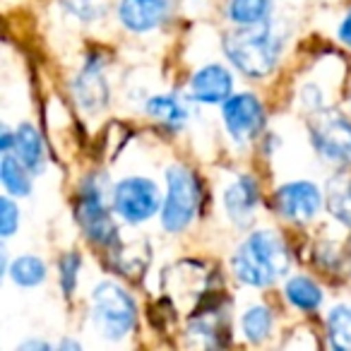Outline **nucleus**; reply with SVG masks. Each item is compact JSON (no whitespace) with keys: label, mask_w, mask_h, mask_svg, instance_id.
Masks as SVG:
<instances>
[{"label":"nucleus","mask_w":351,"mask_h":351,"mask_svg":"<svg viewBox=\"0 0 351 351\" xmlns=\"http://www.w3.org/2000/svg\"><path fill=\"white\" fill-rule=\"evenodd\" d=\"M75 94H77V101L82 104L87 111H99V108L106 106L108 101V87L104 82V75L97 65H87L82 70V75L75 82Z\"/></svg>","instance_id":"14"},{"label":"nucleus","mask_w":351,"mask_h":351,"mask_svg":"<svg viewBox=\"0 0 351 351\" xmlns=\"http://www.w3.org/2000/svg\"><path fill=\"white\" fill-rule=\"evenodd\" d=\"M149 265V245L145 241H132V243H123L113 250V267L128 279L142 277V272Z\"/></svg>","instance_id":"15"},{"label":"nucleus","mask_w":351,"mask_h":351,"mask_svg":"<svg viewBox=\"0 0 351 351\" xmlns=\"http://www.w3.org/2000/svg\"><path fill=\"white\" fill-rule=\"evenodd\" d=\"M320 191L313 183H287L277 193V210L291 221H311L320 210Z\"/></svg>","instance_id":"10"},{"label":"nucleus","mask_w":351,"mask_h":351,"mask_svg":"<svg viewBox=\"0 0 351 351\" xmlns=\"http://www.w3.org/2000/svg\"><path fill=\"white\" fill-rule=\"evenodd\" d=\"M339 39L344 41L346 46H351V12L341 20V27H339Z\"/></svg>","instance_id":"28"},{"label":"nucleus","mask_w":351,"mask_h":351,"mask_svg":"<svg viewBox=\"0 0 351 351\" xmlns=\"http://www.w3.org/2000/svg\"><path fill=\"white\" fill-rule=\"evenodd\" d=\"M311 135L325 159L351 164V123L344 116L320 111L311 121Z\"/></svg>","instance_id":"7"},{"label":"nucleus","mask_w":351,"mask_h":351,"mask_svg":"<svg viewBox=\"0 0 351 351\" xmlns=\"http://www.w3.org/2000/svg\"><path fill=\"white\" fill-rule=\"evenodd\" d=\"M224 123L226 130L236 142H248L260 132L265 123V113L260 101L253 94H236L224 101Z\"/></svg>","instance_id":"9"},{"label":"nucleus","mask_w":351,"mask_h":351,"mask_svg":"<svg viewBox=\"0 0 351 351\" xmlns=\"http://www.w3.org/2000/svg\"><path fill=\"white\" fill-rule=\"evenodd\" d=\"M15 154L22 164L27 166L29 171H41L44 166V142H41V135L34 125L29 123H22L20 128L15 130Z\"/></svg>","instance_id":"16"},{"label":"nucleus","mask_w":351,"mask_h":351,"mask_svg":"<svg viewBox=\"0 0 351 351\" xmlns=\"http://www.w3.org/2000/svg\"><path fill=\"white\" fill-rule=\"evenodd\" d=\"M17 226H20V210L10 197H3V202H0V234L8 239L15 234Z\"/></svg>","instance_id":"26"},{"label":"nucleus","mask_w":351,"mask_h":351,"mask_svg":"<svg viewBox=\"0 0 351 351\" xmlns=\"http://www.w3.org/2000/svg\"><path fill=\"white\" fill-rule=\"evenodd\" d=\"M164 293L176 311L188 315L205 308L207 298L212 296V272L197 260H181L164 274Z\"/></svg>","instance_id":"3"},{"label":"nucleus","mask_w":351,"mask_h":351,"mask_svg":"<svg viewBox=\"0 0 351 351\" xmlns=\"http://www.w3.org/2000/svg\"><path fill=\"white\" fill-rule=\"evenodd\" d=\"M65 8H68L73 15H77L80 20H92L94 17V8L92 0H63Z\"/></svg>","instance_id":"27"},{"label":"nucleus","mask_w":351,"mask_h":351,"mask_svg":"<svg viewBox=\"0 0 351 351\" xmlns=\"http://www.w3.org/2000/svg\"><path fill=\"white\" fill-rule=\"evenodd\" d=\"M27 171L29 169H27L17 156H10V154L3 156V164H0V178H3V186L8 188V193H12V195H17V197L29 195L32 178H29Z\"/></svg>","instance_id":"18"},{"label":"nucleus","mask_w":351,"mask_h":351,"mask_svg":"<svg viewBox=\"0 0 351 351\" xmlns=\"http://www.w3.org/2000/svg\"><path fill=\"white\" fill-rule=\"evenodd\" d=\"M159 205L161 197L156 183L149 178H142V176L125 178L113 191V207L128 221H147L149 217H154Z\"/></svg>","instance_id":"6"},{"label":"nucleus","mask_w":351,"mask_h":351,"mask_svg":"<svg viewBox=\"0 0 351 351\" xmlns=\"http://www.w3.org/2000/svg\"><path fill=\"white\" fill-rule=\"evenodd\" d=\"M236 277L243 284L250 287H267V284L277 282L279 277L289 272L291 265V255L289 248L277 234L272 231H258L253 234L239 253L231 260Z\"/></svg>","instance_id":"1"},{"label":"nucleus","mask_w":351,"mask_h":351,"mask_svg":"<svg viewBox=\"0 0 351 351\" xmlns=\"http://www.w3.org/2000/svg\"><path fill=\"white\" fill-rule=\"evenodd\" d=\"M147 113L171 128H178L188 116V111L181 106V101L176 97H152L147 101Z\"/></svg>","instance_id":"20"},{"label":"nucleus","mask_w":351,"mask_h":351,"mask_svg":"<svg viewBox=\"0 0 351 351\" xmlns=\"http://www.w3.org/2000/svg\"><path fill=\"white\" fill-rule=\"evenodd\" d=\"M10 277L15 284L20 287H36V284L44 282L46 277V267L39 258L34 255H25V258H17L10 265Z\"/></svg>","instance_id":"22"},{"label":"nucleus","mask_w":351,"mask_h":351,"mask_svg":"<svg viewBox=\"0 0 351 351\" xmlns=\"http://www.w3.org/2000/svg\"><path fill=\"white\" fill-rule=\"evenodd\" d=\"M224 207L234 224L248 226L253 221L255 207H258V186H255L253 178L241 176L239 181L231 183L224 193Z\"/></svg>","instance_id":"13"},{"label":"nucleus","mask_w":351,"mask_h":351,"mask_svg":"<svg viewBox=\"0 0 351 351\" xmlns=\"http://www.w3.org/2000/svg\"><path fill=\"white\" fill-rule=\"evenodd\" d=\"M269 12V0H231L229 17L236 25H255L263 22Z\"/></svg>","instance_id":"23"},{"label":"nucleus","mask_w":351,"mask_h":351,"mask_svg":"<svg viewBox=\"0 0 351 351\" xmlns=\"http://www.w3.org/2000/svg\"><path fill=\"white\" fill-rule=\"evenodd\" d=\"M327 330L335 349H351V306H337L327 317Z\"/></svg>","instance_id":"21"},{"label":"nucleus","mask_w":351,"mask_h":351,"mask_svg":"<svg viewBox=\"0 0 351 351\" xmlns=\"http://www.w3.org/2000/svg\"><path fill=\"white\" fill-rule=\"evenodd\" d=\"M75 215H77L80 226H82L84 236H87L89 241H94V243H99V245H108L116 241L118 226H116V221L111 219V215H108L106 205H104L101 188L94 181L82 188Z\"/></svg>","instance_id":"8"},{"label":"nucleus","mask_w":351,"mask_h":351,"mask_svg":"<svg viewBox=\"0 0 351 351\" xmlns=\"http://www.w3.org/2000/svg\"><path fill=\"white\" fill-rule=\"evenodd\" d=\"M327 210L341 224L351 226V173H337L327 183Z\"/></svg>","instance_id":"17"},{"label":"nucleus","mask_w":351,"mask_h":351,"mask_svg":"<svg viewBox=\"0 0 351 351\" xmlns=\"http://www.w3.org/2000/svg\"><path fill=\"white\" fill-rule=\"evenodd\" d=\"M80 255L77 253H68L63 260H60V284H63V291L73 293L75 287H77V272H80Z\"/></svg>","instance_id":"25"},{"label":"nucleus","mask_w":351,"mask_h":351,"mask_svg":"<svg viewBox=\"0 0 351 351\" xmlns=\"http://www.w3.org/2000/svg\"><path fill=\"white\" fill-rule=\"evenodd\" d=\"M287 298L301 311H315L322 301V291L313 279L308 277H293L287 282Z\"/></svg>","instance_id":"19"},{"label":"nucleus","mask_w":351,"mask_h":351,"mask_svg":"<svg viewBox=\"0 0 351 351\" xmlns=\"http://www.w3.org/2000/svg\"><path fill=\"white\" fill-rule=\"evenodd\" d=\"M22 349H49V344H44V341H39V344H36V341H32V344H25Z\"/></svg>","instance_id":"29"},{"label":"nucleus","mask_w":351,"mask_h":351,"mask_svg":"<svg viewBox=\"0 0 351 351\" xmlns=\"http://www.w3.org/2000/svg\"><path fill=\"white\" fill-rule=\"evenodd\" d=\"M166 183H169V191L164 197L161 221H164L166 231L176 234V231L186 229L195 217L197 202H200V188H197L195 176L183 166H171L166 171Z\"/></svg>","instance_id":"5"},{"label":"nucleus","mask_w":351,"mask_h":351,"mask_svg":"<svg viewBox=\"0 0 351 351\" xmlns=\"http://www.w3.org/2000/svg\"><path fill=\"white\" fill-rule=\"evenodd\" d=\"M224 49L231 63L250 77L269 75L279 56V44L267 22L241 25V29L231 32L224 39Z\"/></svg>","instance_id":"2"},{"label":"nucleus","mask_w":351,"mask_h":351,"mask_svg":"<svg viewBox=\"0 0 351 351\" xmlns=\"http://www.w3.org/2000/svg\"><path fill=\"white\" fill-rule=\"evenodd\" d=\"M169 12V0H121V22L130 32H149Z\"/></svg>","instance_id":"12"},{"label":"nucleus","mask_w":351,"mask_h":351,"mask_svg":"<svg viewBox=\"0 0 351 351\" xmlns=\"http://www.w3.org/2000/svg\"><path fill=\"white\" fill-rule=\"evenodd\" d=\"M272 330V313L263 306L248 308L243 315V332L250 341H263Z\"/></svg>","instance_id":"24"},{"label":"nucleus","mask_w":351,"mask_h":351,"mask_svg":"<svg viewBox=\"0 0 351 351\" xmlns=\"http://www.w3.org/2000/svg\"><path fill=\"white\" fill-rule=\"evenodd\" d=\"M92 317L108 339H121L135 325V301L125 289L101 282L92 291Z\"/></svg>","instance_id":"4"},{"label":"nucleus","mask_w":351,"mask_h":351,"mask_svg":"<svg viewBox=\"0 0 351 351\" xmlns=\"http://www.w3.org/2000/svg\"><path fill=\"white\" fill-rule=\"evenodd\" d=\"M234 80L231 73L221 65H207L197 70L191 80V94L202 104H221L231 97Z\"/></svg>","instance_id":"11"}]
</instances>
